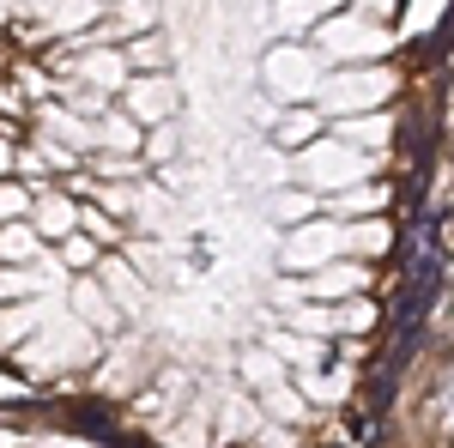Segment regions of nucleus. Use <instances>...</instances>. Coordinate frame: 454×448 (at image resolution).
I'll list each match as a JSON object with an SVG mask.
<instances>
[{
	"label": "nucleus",
	"instance_id": "obj_19",
	"mask_svg": "<svg viewBox=\"0 0 454 448\" xmlns=\"http://www.w3.org/2000/svg\"><path fill=\"white\" fill-rule=\"evenodd\" d=\"M55 248H61V261H67V267H79V273H91V267L104 261V242H98V237H79V231H67Z\"/></svg>",
	"mask_w": 454,
	"mask_h": 448
},
{
	"label": "nucleus",
	"instance_id": "obj_13",
	"mask_svg": "<svg viewBox=\"0 0 454 448\" xmlns=\"http://www.w3.org/2000/svg\"><path fill=\"white\" fill-rule=\"evenodd\" d=\"M387 242H394V231H387L382 212H370V218L346 224V255H351V261H376V255H387Z\"/></svg>",
	"mask_w": 454,
	"mask_h": 448
},
{
	"label": "nucleus",
	"instance_id": "obj_15",
	"mask_svg": "<svg viewBox=\"0 0 454 448\" xmlns=\"http://www.w3.org/2000/svg\"><path fill=\"white\" fill-rule=\"evenodd\" d=\"M73 310H85V315H91V327H98V334H115V321H121V310L109 303V291L98 285V279L73 285Z\"/></svg>",
	"mask_w": 454,
	"mask_h": 448
},
{
	"label": "nucleus",
	"instance_id": "obj_3",
	"mask_svg": "<svg viewBox=\"0 0 454 448\" xmlns=\"http://www.w3.org/2000/svg\"><path fill=\"white\" fill-rule=\"evenodd\" d=\"M297 164H303V182H309L315 194H340L351 182H370L382 158L376 152H357V145H346V139H333V134H315Z\"/></svg>",
	"mask_w": 454,
	"mask_h": 448
},
{
	"label": "nucleus",
	"instance_id": "obj_11",
	"mask_svg": "<svg viewBox=\"0 0 454 448\" xmlns=\"http://www.w3.org/2000/svg\"><path fill=\"white\" fill-rule=\"evenodd\" d=\"M321 128H327V115H321L315 104H285V109H273V139H279L285 152H303Z\"/></svg>",
	"mask_w": 454,
	"mask_h": 448
},
{
	"label": "nucleus",
	"instance_id": "obj_2",
	"mask_svg": "<svg viewBox=\"0 0 454 448\" xmlns=\"http://www.w3.org/2000/svg\"><path fill=\"white\" fill-rule=\"evenodd\" d=\"M387 43H394L387 25H382V19H370V12H357V6H340V12H327V19L315 25V49H321V61H327V67L382 61Z\"/></svg>",
	"mask_w": 454,
	"mask_h": 448
},
{
	"label": "nucleus",
	"instance_id": "obj_14",
	"mask_svg": "<svg viewBox=\"0 0 454 448\" xmlns=\"http://www.w3.org/2000/svg\"><path fill=\"white\" fill-rule=\"evenodd\" d=\"M36 231H31V218H0V261L6 267H31V255H36Z\"/></svg>",
	"mask_w": 454,
	"mask_h": 448
},
{
	"label": "nucleus",
	"instance_id": "obj_10",
	"mask_svg": "<svg viewBox=\"0 0 454 448\" xmlns=\"http://www.w3.org/2000/svg\"><path fill=\"white\" fill-rule=\"evenodd\" d=\"M333 139H346V145H357V152H376L382 158L387 139H394V115L387 109H364V115H333V128H327Z\"/></svg>",
	"mask_w": 454,
	"mask_h": 448
},
{
	"label": "nucleus",
	"instance_id": "obj_4",
	"mask_svg": "<svg viewBox=\"0 0 454 448\" xmlns=\"http://www.w3.org/2000/svg\"><path fill=\"white\" fill-rule=\"evenodd\" d=\"M261 73H267V91H273L279 104H315V85H321L327 61H321V49H309L303 36H279V43L267 49Z\"/></svg>",
	"mask_w": 454,
	"mask_h": 448
},
{
	"label": "nucleus",
	"instance_id": "obj_26",
	"mask_svg": "<svg viewBox=\"0 0 454 448\" xmlns=\"http://www.w3.org/2000/svg\"><path fill=\"white\" fill-rule=\"evenodd\" d=\"M351 6H357V12H370V19H394V12H400V0H351Z\"/></svg>",
	"mask_w": 454,
	"mask_h": 448
},
{
	"label": "nucleus",
	"instance_id": "obj_9",
	"mask_svg": "<svg viewBox=\"0 0 454 448\" xmlns=\"http://www.w3.org/2000/svg\"><path fill=\"white\" fill-rule=\"evenodd\" d=\"M91 273H98V285L109 291V303H115L121 315H140L145 310V279H140V267H134L128 255H104Z\"/></svg>",
	"mask_w": 454,
	"mask_h": 448
},
{
	"label": "nucleus",
	"instance_id": "obj_16",
	"mask_svg": "<svg viewBox=\"0 0 454 448\" xmlns=\"http://www.w3.org/2000/svg\"><path fill=\"white\" fill-rule=\"evenodd\" d=\"M36 327H43V310H31L25 297L19 303H0V351H19L25 334H36Z\"/></svg>",
	"mask_w": 454,
	"mask_h": 448
},
{
	"label": "nucleus",
	"instance_id": "obj_18",
	"mask_svg": "<svg viewBox=\"0 0 454 448\" xmlns=\"http://www.w3.org/2000/svg\"><path fill=\"white\" fill-rule=\"evenodd\" d=\"M109 19H115L128 36L158 31V6H152V0H115V6H109Z\"/></svg>",
	"mask_w": 454,
	"mask_h": 448
},
{
	"label": "nucleus",
	"instance_id": "obj_17",
	"mask_svg": "<svg viewBox=\"0 0 454 448\" xmlns=\"http://www.w3.org/2000/svg\"><path fill=\"white\" fill-rule=\"evenodd\" d=\"M267 207H273V218H279V224H303V218H315V212H321V194H315V188H297V194H273Z\"/></svg>",
	"mask_w": 454,
	"mask_h": 448
},
{
	"label": "nucleus",
	"instance_id": "obj_12",
	"mask_svg": "<svg viewBox=\"0 0 454 448\" xmlns=\"http://www.w3.org/2000/svg\"><path fill=\"white\" fill-rule=\"evenodd\" d=\"M321 207H333L340 218H370V212L387 207V188L382 182H351V188H340V194H321Z\"/></svg>",
	"mask_w": 454,
	"mask_h": 448
},
{
	"label": "nucleus",
	"instance_id": "obj_20",
	"mask_svg": "<svg viewBox=\"0 0 454 448\" xmlns=\"http://www.w3.org/2000/svg\"><path fill=\"white\" fill-rule=\"evenodd\" d=\"M128 67H134V73H158V67H164V36H158V31L128 36Z\"/></svg>",
	"mask_w": 454,
	"mask_h": 448
},
{
	"label": "nucleus",
	"instance_id": "obj_1",
	"mask_svg": "<svg viewBox=\"0 0 454 448\" xmlns=\"http://www.w3.org/2000/svg\"><path fill=\"white\" fill-rule=\"evenodd\" d=\"M400 85V73L387 61H351V67H327L315 85V109L321 115H364V109H387Z\"/></svg>",
	"mask_w": 454,
	"mask_h": 448
},
{
	"label": "nucleus",
	"instance_id": "obj_7",
	"mask_svg": "<svg viewBox=\"0 0 454 448\" xmlns=\"http://www.w3.org/2000/svg\"><path fill=\"white\" fill-rule=\"evenodd\" d=\"M121 91H128V115H134L140 128L176 115V79H164V73H128Z\"/></svg>",
	"mask_w": 454,
	"mask_h": 448
},
{
	"label": "nucleus",
	"instance_id": "obj_6",
	"mask_svg": "<svg viewBox=\"0 0 454 448\" xmlns=\"http://www.w3.org/2000/svg\"><path fill=\"white\" fill-rule=\"evenodd\" d=\"M346 255V224H333V218H303V224H291V237L279 242V261L291 273H315V267H327V261H340Z\"/></svg>",
	"mask_w": 454,
	"mask_h": 448
},
{
	"label": "nucleus",
	"instance_id": "obj_24",
	"mask_svg": "<svg viewBox=\"0 0 454 448\" xmlns=\"http://www.w3.org/2000/svg\"><path fill=\"white\" fill-rule=\"evenodd\" d=\"M25 212H31V194L6 182V188H0V218H25Z\"/></svg>",
	"mask_w": 454,
	"mask_h": 448
},
{
	"label": "nucleus",
	"instance_id": "obj_8",
	"mask_svg": "<svg viewBox=\"0 0 454 448\" xmlns=\"http://www.w3.org/2000/svg\"><path fill=\"white\" fill-rule=\"evenodd\" d=\"M31 231L43 242H61L67 231H79V194L73 188H49V194H31Z\"/></svg>",
	"mask_w": 454,
	"mask_h": 448
},
{
	"label": "nucleus",
	"instance_id": "obj_22",
	"mask_svg": "<svg viewBox=\"0 0 454 448\" xmlns=\"http://www.w3.org/2000/svg\"><path fill=\"white\" fill-rule=\"evenodd\" d=\"M79 224H85V237H98L104 248L121 242V224H115V212H104V207H79Z\"/></svg>",
	"mask_w": 454,
	"mask_h": 448
},
{
	"label": "nucleus",
	"instance_id": "obj_5",
	"mask_svg": "<svg viewBox=\"0 0 454 448\" xmlns=\"http://www.w3.org/2000/svg\"><path fill=\"white\" fill-rule=\"evenodd\" d=\"M364 291H370V261H351V255L315 267V273H297V279H285V285H273L279 303H346V297H364Z\"/></svg>",
	"mask_w": 454,
	"mask_h": 448
},
{
	"label": "nucleus",
	"instance_id": "obj_23",
	"mask_svg": "<svg viewBox=\"0 0 454 448\" xmlns=\"http://www.w3.org/2000/svg\"><path fill=\"white\" fill-rule=\"evenodd\" d=\"M273 351L279 358H297V364H321V340H291V334H273Z\"/></svg>",
	"mask_w": 454,
	"mask_h": 448
},
{
	"label": "nucleus",
	"instance_id": "obj_25",
	"mask_svg": "<svg viewBox=\"0 0 454 448\" xmlns=\"http://www.w3.org/2000/svg\"><path fill=\"white\" fill-rule=\"evenodd\" d=\"M19 170V145H12V128H0V182Z\"/></svg>",
	"mask_w": 454,
	"mask_h": 448
},
{
	"label": "nucleus",
	"instance_id": "obj_21",
	"mask_svg": "<svg viewBox=\"0 0 454 448\" xmlns=\"http://www.w3.org/2000/svg\"><path fill=\"white\" fill-rule=\"evenodd\" d=\"M43 291V273L31 267H0V303H19V297H36Z\"/></svg>",
	"mask_w": 454,
	"mask_h": 448
}]
</instances>
